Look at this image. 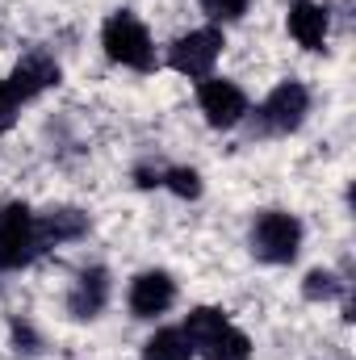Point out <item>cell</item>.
<instances>
[{
  "label": "cell",
  "instance_id": "9",
  "mask_svg": "<svg viewBox=\"0 0 356 360\" xmlns=\"http://www.w3.org/2000/svg\"><path fill=\"white\" fill-rule=\"evenodd\" d=\"M59 80H63L59 59L46 55V51H30V55L17 59V68H13V76H8V89L17 92V101L25 105V101H38L42 92H51Z\"/></svg>",
  "mask_w": 356,
  "mask_h": 360
},
{
  "label": "cell",
  "instance_id": "4",
  "mask_svg": "<svg viewBox=\"0 0 356 360\" xmlns=\"http://www.w3.org/2000/svg\"><path fill=\"white\" fill-rule=\"evenodd\" d=\"M42 239H38V214L25 201H4L0 205V269L21 272L42 256Z\"/></svg>",
  "mask_w": 356,
  "mask_h": 360
},
{
  "label": "cell",
  "instance_id": "18",
  "mask_svg": "<svg viewBox=\"0 0 356 360\" xmlns=\"http://www.w3.org/2000/svg\"><path fill=\"white\" fill-rule=\"evenodd\" d=\"M17 117H21V101L8 89V80H0V134H8L17 126Z\"/></svg>",
  "mask_w": 356,
  "mask_h": 360
},
{
  "label": "cell",
  "instance_id": "11",
  "mask_svg": "<svg viewBox=\"0 0 356 360\" xmlns=\"http://www.w3.org/2000/svg\"><path fill=\"white\" fill-rule=\"evenodd\" d=\"M109 293H113V276H109V269L92 264V269H84L76 281H72V289H68V314H72L76 323L101 319L105 306H109Z\"/></svg>",
  "mask_w": 356,
  "mask_h": 360
},
{
  "label": "cell",
  "instance_id": "15",
  "mask_svg": "<svg viewBox=\"0 0 356 360\" xmlns=\"http://www.w3.org/2000/svg\"><path fill=\"white\" fill-rule=\"evenodd\" d=\"M160 188H168V193H172V197H180V201H197V197L205 193L201 172H197V168H184V164H177V168H164Z\"/></svg>",
  "mask_w": 356,
  "mask_h": 360
},
{
  "label": "cell",
  "instance_id": "14",
  "mask_svg": "<svg viewBox=\"0 0 356 360\" xmlns=\"http://www.w3.org/2000/svg\"><path fill=\"white\" fill-rule=\"evenodd\" d=\"M348 293V281H340V272L331 269H310L302 276V297L306 302H336Z\"/></svg>",
  "mask_w": 356,
  "mask_h": 360
},
{
  "label": "cell",
  "instance_id": "12",
  "mask_svg": "<svg viewBox=\"0 0 356 360\" xmlns=\"http://www.w3.org/2000/svg\"><path fill=\"white\" fill-rule=\"evenodd\" d=\"M89 235V214L76 210V205H51L38 214V239L42 248H63V243H76Z\"/></svg>",
  "mask_w": 356,
  "mask_h": 360
},
{
  "label": "cell",
  "instance_id": "19",
  "mask_svg": "<svg viewBox=\"0 0 356 360\" xmlns=\"http://www.w3.org/2000/svg\"><path fill=\"white\" fill-rule=\"evenodd\" d=\"M160 176H164V168H147V164L134 168V184L139 188H160Z\"/></svg>",
  "mask_w": 356,
  "mask_h": 360
},
{
  "label": "cell",
  "instance_id": "8",
  "mask_svg": "<svg viewBox=\"0 0 356 360\" xmlns=\"http://www.w3.org/2000/svg\"><path fill=\"white\" fill-rule=\"evenodd\" d=\"M126 306L134 319H160L177 306V276L168 269H143L130 289H126Z\"/></svg>",
  "mask_w": 356,
  "mask_h": 360
},
{
  "label": "cell",
  "instance_id": "2",
  "mask_svg": "<svg viewBox=\"0 0 356 360\" xmlns=\"http://www.w3.org/2000/svg\"><path fill=\"white\" fill-rule=\"evenodd\" d=\"M101 46L109 55V63L117 68H130L139 76H151L160 68V55H155V42H151V30L139 21L134 8H113L101 25Z\"/></svg>",
  "mask_w": 356,
  "mask_h": 360
},
{
  "label": "cell",
  "instance_id": "13",
  "mask_svg": "<svg viewBox=\"0 0 356 360\" xmlns=\"http://www.w3.org/2000/svg\"><path fill=\"white\" fill-rule=\"evenodd\" d=\"M143 360H193V344L184 340L180 327H160L155 335H147Z\"/></svg>",
  "mask_w": 356,
  "mask_h": 360
},
{
  "label": "cell",
  "instance_id": "17",
  "mask_svg": "<svg viewBox=\"0 0 356 360\" xmlns=\"http://www.w3.org/2000/svg\"><path fill=\"white\" fill-rule=\"evenodd\" d=\"M8 335H13V348H17V352H25V356L42 352V340H38L34 323H25V319H13V323H8Z\"/></svg>",
  "mask_w": 356,
  "mask_h": 360
},
{
  "label": "cell",
  "instance_id": "7",
  "mask_svg": "<svg viewBox=\"0 0 356 360\" xmlns=\"http://www.w3.org/2000/svg\"><path fill=\"white\" fill-rule=\"evenodd\" d=\"M197 109L205 113V122L214 130H235L252 113V101H248V92L239 89L235 80L205 76V80H197Z\"/></svg>",
  "mask_w": 356,
  "mask_h": 360
},
{
  "label": "cell",
  "instance_id": "1",
  "mask_svg": "<svg viewBox=\"0 0 356 360\" xmlns=\"http://www.w3.org/2000/svg\"><path fill=\"white\" fill-rule=\"evenodd\" d=\"M180 331L193 344V356H201V360H252L248 331H239L227 319V310H218V306H193L184 314Z\"/></svg>",
  "mask_w": 356,
  "mask_h": 360
},
{
  "label": "cell",
  "instance_id": "16",
  "mask_svg": "<svg viewBox=\"0 0 356 360\" xmlns=\"http://www.w3.org/2000/svg\"><path fill=\"white\" fill-rule=\"evenodd\" d=\"M201 4V13L222 30V25H231V21H243L248 17V8H252V0H197Z\"/></svg>",
  "mask_w": 356,
  "mask_h": 360
},
{
  "label": "cell",
  "instance_id": "3",
  "mask_svg": "<svg viewBox=\"0 0 356 360\" xmlns=\"http://www.w3.org/2000/svg\"><path fill=\"white\" fill-rule=\"evenodd\" d=\"M302 239H306V226L289 210H260L252 218V231H248L252 256L265 264H293L302 252Z\"/></svg>",
  "mask_w": 356,
  "mask_h": 360
},
{
  "label": "cell",
  "instance_id": "5",
  "mask_svg": "<svg viewBox=\"0 0 356 360\" xmlns=\"http://www.w3.org/2000/svg\"><path fill=\"white\" fill-rule=\"evenodd\" d=\"M248 117H256L260 134H298L310 117V89L302 80H281Z\"/></svg>",
  "mask_w": 356,
  "mask_h": 360
},
{
  "label": "cell",
  "instance_id": "10",
  "mask_svg": "<svg viewBox=\"0 0 356 360\" xmlns=\"http://www.w3.org/2000/svg\"><path fill=\"white\" fill-rule=\"evenodd\" d=\"M285 30L289 38L302 46V51H323L327 46V34H331V8L319 4V0H289L285 8Z\"/></svg>",
  "mask_w": 356,
  "mask_h": 360
},
{
  "label": "cell",
  "instance_id": "6",
  "mask_svg": "<svg viewBox=\"0 0 356 360\" xmlns=\"http://www.w3.org/2000/svg\"><path fill=\"white\" fill-rule=\"evenodd\" d=\"M222 46H227V34L218 25L189 30V34H180L177 42L168 46V68L180 72V76H189V80H205V76H214V63H218Z\"/></svg>",
  "mask_w": 356,
  "mask_h": 360
}]
</instances>
